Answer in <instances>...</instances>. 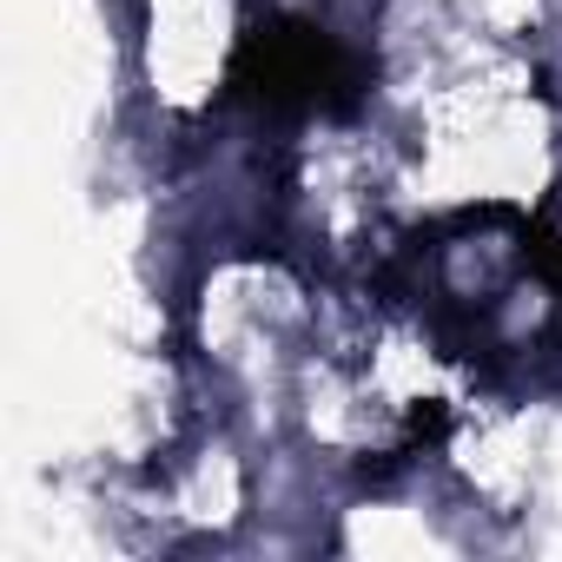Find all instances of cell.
Returning <instances> with one entry per match:
<instances>
[{
  "label": "cell",
  "instance_id": "cell-1",
  "mask_svg": "<svg viewBox=\"0 0 562 562\" xmlns=\"http://www.w3.org/2000/svg\"><path fill=\"white\" fill-rule=\"evenodd\" d=\"M232 47L238 34L225 0H153V80H166V93H212L225 80Z\"/></svg>",
  "mask_w": 562,
  "mask_h": 562
}]
</instances>
